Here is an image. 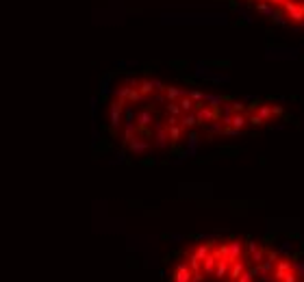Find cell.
<instances>
[{"mask_svg":"<svg viewBox=\"0 0 304 282\" xmlns=\"http://www.w3.org/2000/svg\"><path fill=\"white\" fill-rule=\"evenodd\" d=\"M267 2H270V4H274V7H283V4L287 2V0H267Z\"/></svg>","mask_w":304,"mask_h":282,"instance_id":"8992f818","label":"cell"},{"mask_svg":"<svg viewBox=\"0 0 304 282\" xmlns=\"http://www.w3.org/2000/svg\"><path fill=\"white\" fill-rule=\"evenodd\" d=\"M300 276H302V267L296 265L291 261V256L278 254V259L274 261L272 274H270L272 282H302Z\"/></svg>","mask_w":304,"mask_h":282,"instance_id":"6da1fadb","label":"cell"},{"mask_svg":"<svg viewBox=\"0 0 304 282\" xmlns=\"http://www.w3.org/2000/svg\"><path fill=\"white\" fill-rule=\"evenodd\" d=\"M254 111L261 115V119L267 124V122H272V119H276L283 115V106H278V104H274V102H261V104H254Z\"/></svg>","mask_w":304,"mask_h":282,"instance_id":"7a4b0ae2","label":"cell"},{"mask_svg":"<svg viewBox=\"0 0 304 282\" xmlns=\"http://www.w3.org/2000/svg\"><path fill=\"white\" fill-rule=\"evenodd\" d=\"M254 278H256L254 269L248 265V269H246V272H243V274H241V276H239V278H237L235 282H254Z\"/></svg>","mask_w":304,"mask_h":282,"instance_id":"277c9868","label":"cell"},{"mask_svg":"<svg viewBox=\"0 0 304 282\" xmlns=\"http://www.w3.org/2000/svg\"><path fill=\"white\" fill-rule=\"evenodd\" d=\"M285 7V13L294 24H304V4L298 2V0H287L283 4Z\"/></svg>","mask_w":304,"mask_h":282,"instance_id":"3957f363","label":"cell"},{"mask_svg":"<svg viewBox=\"0 0 304 282\" xmlns=\"http://www.w3.org/2000/svg\"><path fill=\"white\" fill-rule=\"evenodd\" d=\"M261 2H267V0H261Z\"/></svg>","mask_w":304,"mask_h":282,"instance_id":"52a82bcc","label":"cell"},{"mask_svg":"<svg viewBox=\"0 0 304 282\" xmlns=\"http://www.w3.org/2000/svg\"><path fill=\"white\" fill-rule=\"evenodd\" d=\"M302 4H304V2H302Z\"/></svg>","mask_w":304,"mask_h":282,"instance_id":"ba28073f","label":"cell"},{"mask_svg":"<svg viewBox=\"0 0 304 282\" xmlns=\"http://www.w3.org/2000/svg\"><path fill=\"white\" fill-rule=\"evenodd\" d=\"M256 11H259V13H263V15H274V9H272L270 2H259V4H256Z\"/></svg>","mask_w":304,"mask_h":282,"instance_id":"5b68a950","label":"cell"}]
</instances>
